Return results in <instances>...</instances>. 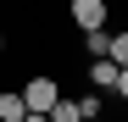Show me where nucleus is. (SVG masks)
I'll use <instances>...</instances> for the list:
<instances>
[{
	"label": "nucleus",
	"mask_w": 128,
	"mask_h": 122,
	"mask_svg": "<svg viewBox=\"0 0 128 122\" xmlns=\"http://www.w3.org/2000/svg\"><path fill=\"white\" fill-rule=\"evenodd\" d=\"M117 72H122V67H117V61H106V56H100V61H89V89H95V94L117 89Z\"/></svg>",
	"instance_id": "obj_3"
},
{
	"label": "nucleus",
	"mask_w": 128,
	"mask_h": 122,
	"mask_svg": "<svg viewBox=\"0 0 128 122\" xmlns=\"http://www.w3.org/2000/svg\"><path fill=\"white\" fill-rule=\"evenodd\" d=\"M106 61H117V67H128V33H112V45H106Z\"/></svg>",
	"instance_id": "obj_6"
},
{
	"label": "nucleus",
	"mask_w": 128,
	"mask_h": 122,
	"mask_svg": "<svg viewBox=\"0 0 128 122\" xmlns=\"http://www.w3.org/2000/svg\"><path fill=\"white\" fill-rule=\"evenodd\" d=\"M17 94H22V106H28V111H39V117H50V106L61 100V89H56V78H28V83L17 89Z\"/></svg>",
	"instance_id": "obj_1"
},
{
	"label": "nucleus",
	"mask_w": 128,
	"mask_h": 122,
	"mask_svg": "<svg viewBox=\"0 0 128 122\" xmlns=\"http://www.w3.org/2000/svg\"><path fill=\"white\" fill-rule=\"evenodd\" d=\"M22 117H28L22 94H17V89H0V122H22Z\"/></svg>",
	"instance_id": "obj_4"
},
{
	"label": "nucleus",
	"mask_w": 128,
	"mask_h": 122,
	"mask_svg": "<svg viewBox=\"0 0 128 122\" xmlns=\"http://www.w3.org/2000/svg\"><path fill=\"white\" fill-rule=\"evenodd\" d=\"M67 11H72V28L78 33H95V28H106V17H112L106 0H67Z\"/></svg>",
	"instance_id": "obj_2"
},
{
	"label": "nucleus",
	"mask_w": 128,
	"mask_h": 122,
	"mask_svg": "<svg viewBox=\"0 0 128 122\" xmlns=\"http://www.w3.org/2000/svg\"><path fill=\"white\" fill-rule=\"evenodd\" d=\"M112 94H117V100H122V106H128V67L117 72V89H112Z\"/></svg>",
	"instance_id": "obj_8"
},
{
	"label": "nucleus",
	"mask_w": 128,
	"mask_h": 122,
	"mask_svg": "<svg viewBox=\"0 0 128 122\" xmlns=\"http://www.w3.org/2000/svg\"><path fill=\"white\" fill-rule=\"evenodd\" d=\"M0 56H6V33H0Z\"/></svg>",
	"instance_id": "obj_10"
},
{
	"label": "nucleus",
	"mask_w": 128,
	"mask_h": 122,
	"mask_svg": "<svg viewBox=\"0 0 128 122\" xmlns=\"http://www.w3.org/2000/svg\"><path fill=\"white\" fill-rule=\"evenodd\" d=\"M22 122H50V117H39V111H28V117H22Z\"/></svg>",
	"instance_id": "obj_9"
},
{
	"label": "nucleus",
	"mask_w": 128,
	"mask_h": 122,
	"mask_svg": "<svg viewBox=\"0 0 128 122\" xmlns=\"http://www.w3.org/2000/svg\"><path fill=\"white\" fill-rule=\"evenodd\" d=\"M50 122H78V100H56V106H50Z\"/></svg>",
	"instance_id": "obj_7"
},
{
	"label": "nucleus",
	"mask_w": 128,
	"mask_h": 122,
	"mask_svg": "<svg viewBox=\"0 0 128 122\" xmlns=\"http://www.w3.org/2000/svg\"><path fill=\"white\" fill-rule=\"evenodd\" d=\"M106 45H112V33H106V28H95V33H84V50H89L95 61L106 56Z\"/></svg>",
	"instance_id": "obj_5"
}]
</instances>
